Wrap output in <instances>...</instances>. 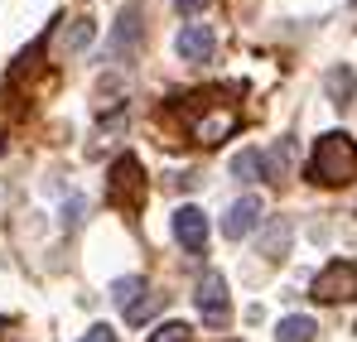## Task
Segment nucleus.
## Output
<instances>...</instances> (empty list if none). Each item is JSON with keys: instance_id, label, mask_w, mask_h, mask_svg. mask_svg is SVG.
Wrapping results in <instances>:
<instances>
[{"instance_id": "1a4fd4ad", "label": "nucleus", "mask_w": 357, "mask_h": 342, "mask_svg": "<svg viewBox=\"0 0 357 342\" xmlns=\"http://www.w3.org/2000/svg\"><path fill=\"white\" fill-rule=\"evenodd\" d=\"M213 29L208 24H183L178 29V58L183 63H203V58H213Z\"/></svg>"}, {"instance_id": "20e7f679", "label": "nucleus", "mask_w": 357, "mask_h": 342, "mask_svg": "<svg viewBox=\"0 0 357 342\" xmlns=\"http://www.w3.org/2000/svg\"><path fill=\"white\" fill-rule=\"evenodd\" d=\"M140 203H145V173L135 164V155H121L116 164H112V208L135 212Z\"/></svg>"}, {"instance_id": "ddd939ff", "label": "nucleus", "mask_w": 357, "mask_h": 342, "mask_svg": "<svg viewBox=\"0 0 357 342\" xmlns=\"http://www.w3.org/2000/svg\"><path fill=\"white\" fill-rule=\"evenodd\" d=\"M150 342H188V323H160Z\"/></svg>"}, {"instance_id": "39448f33", "label": "nucleus", "mask_w": 357, "mask_h": 342, "mask_svg": "<svg viewBox=\"0 0 357 342\" xmlns=\"http://www.w3.org/2000/svg\"><path fill=\"white\" fill-rule=\"evenodd\" d=\"M193 304H198V313H203V323H213V328H222L227 318H232V304H227V280L218 275V270H208L198 289H193Z\"/></svg>"}, {"instance_id": "423d86ee", "label": "nucleus", "mask_w": 357, "mask_h": 342, "mask_svg": "<svg viewBox=\"0 0 357 342\" xmlns=\"http://www.w3.org/2000/svg\"><path fill=\"white\" fill-rule=\"evenodd\" d=\"M155 294H150V285L140 280V275H130V280H116V309L126 313V323H145L150 313H155Z\"/></svg>"}, {"instance_id": "f257e3e1", "label": "nucleus", "mask_w": 357, "mask_h": 342, "mask_svg": "<svg viewBox=\"0 0 357 342\" xmlns=\"http://www.w3.org/2000/svg\"><path fill=\"white\" fill-rule=\"evenodd\" d=\"M353 173H357V145H353V140H348L343 130L319 135L314 160H309V178H314V183H324V188H343Z\"/></svg>"}, {"instance_id": "f03ea898", "label": "nucleus", "mask_w": 357, "mask_h": 342, "mask_svg": "<svg viewBox=\"0 0 357 342\" xmlns=\"http://www.w3.org/2000/svg\"><path fill=\"white\" fill-rule=\"evenodd\" d=\"M178 111L188 116V140H193V145H203V150L222 145V140L237 130V111H232V107H222V102H213V92H208V97H188Z\"/></svg>"}, {"instance_id": "9b49d317", "label": "nucleus", "mask_w": 357, "mask_h": 342, "mask_svg": "<svg viewBox=\"0 0 357 342\" xmlns=\"http://www.w3.org/2000/svg\"><path fill=\"white\" fill-rule=\"evenodd\" d=\"M232 173H237V178H271V173H266V155H261V150H241L237 160H232Z\"/></svg>"}, {"instance_id": "9d476101", "label": "nucleus", "mask_w": 357, "mask_h": 342, "mask_svg": "<svg viewBox=\"0 0 357 342\" xmlns=\"http://www.w3.org/2000/svg\"><path fill=\"white\" fill-rule=\"evenodd\" d=\"M319 333V323L314 318H304V313H290V318H280V328H275V342H314Z\"/></svg>"}, {"instance_id": "2eb2a0df", "label": "nucleus", "mask_w": 357, "mask_h": 342, "mask_svg": "<svg viewBox=\"0 0 357 342\" xmlns=\"http://www.w3.org/2000/svg\"><path fill=\"white\" fill-rule=\"evenodd\" d=\"M285 241H290V231H285V227H280V231H271V241H266V251L275 256V251H285Z\"/></svg>"}, {"instance_id": "f8f14e48", "label": "nucleus", "mask_w": 357, "mask_h": 342, "mask_svg": "<svg viewBox=\"0 0 357 342\" xmlns=\"http://www.w3.org/2000/svg\"><path fill=\"white\" fill-rule=\"evenodd\" d=\"M92 34H97V29H92V20H73V29H68L63 49H68V54H77V49H87V44H92Z\"/></svg>"}, {"instance_id": "7ed1b4c3", "label": "nucleus", "mask_w": 357, "mask_h": 342, "mask_svg": "<svg viewBox=\"0 0 357 342\" xmlns=\"http://www.w3.org/2000/svg\"><path fill=\"white\" fill-rule=\"evenodd\" d=\"M314 299L319 304H348V299H357V265L353 261H328L314 275Z\"/></svg>"}, {"instance_id": "dca6fc26", "label": "nucleus", "mask_w": 357, "mask_h": 342, "mask_svg": "<svg viewBox=\"0 0 357 342\" xmlns=\"http://www.w3.org/2000/svg\"><path fill=\"white\" fill-rule=\"evenodd\" d=\"M178 10H183V15H198V10H203V5H208V0H174Z\"/></svg>"}, {"instance_id": "0eeeda50", "label": "nucleus", "mask_w": 357, "mask_h": 342, "mask_svg": "<svg viewBox=\"0 0 357 342\" xmlns=\"http://www.w3.org/2000/svg\"><path fill=\"white\" fill-rule=\"evenodd\" d=\"M261 227V198H237L232 208H227V217H222V236L227 241H241V236H251V231Z\"/></svg>"}, {"instance_id": "4468645a", "label": "nucleus", "mask_w": 357, "mask_h": 342, "mask_svg": "<svg viewBox=\"0 0 357 342\" xmlns=\"http://www.w3.org/2000/svg\"><path fill=\"white\" fill-rule=\"evenodd\" d=\"M82 342H116V333H112L107 323H97V328H92V333H87V338H82Z\"/></svg>"}, {"instance_id": "6e6552de", "label": "nucleus", "mask_w": 357, "mask_h": 342, "mask_svg": "<svg viewBox=\"0 0 357 342\" xmlns=\"http://www.w3.org/2000/svg\"><path fill=\"white\" fill-rule=\"evenodd\" d=\"M174 236L183 251H203L208 246V217H203V208H178L174 212Z\"/></svg>"}]
</instances>
